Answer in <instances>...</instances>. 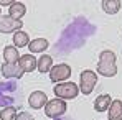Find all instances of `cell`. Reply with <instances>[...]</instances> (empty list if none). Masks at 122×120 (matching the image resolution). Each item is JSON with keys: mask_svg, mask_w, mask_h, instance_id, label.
<instances>
[{"mask_svg": "<svg viewBox=\"0 0 122 120\" xmlns=\"http://www.w3.org/2000/svg\"><path fill=\"white\" fill-rule=\"evenodd\" d=\"M97 72L104 77H114L117 74V66H116V54L109 49L102 51L99 54L97 62Z\"/></svg>", "mask_w": 122, "mask_h": 120, "instance_id": "obj_1", "label": "cell"}, {"mask_svg": "<svg viewBox=\"0 0 122 120\" xmlns=\"http://www.w3.org/2000/svg\"><path fill=\"white\" fill-rule=\"evenodd\" d=\"M18 91L17 82H0V107H10L15 102V94Z\"/></svg>", "mask_w": 122, "mask_h": 120, "instance_id": "obj_2", "label": "cell"}, {"mask_svg": "<svg viewBox=\"0 0 122 120\" xmlns=\"http://www.w3.org/2000/svg\"><path fill=\"white\" fill-rule=\"evenodd\" d=\"M53 92H55L56 99H74L79 94V87L74 82H60L53 87Z\"/></svg>", "mask_w": 122, "mask_h": 120, "instance_id": "obj_3", "label": "cell"}, {"mask_svg": "<svg viewBox=\"0 0 122 120\" xmlns=\"http://www.w3.org/2000/svg\"><path fill=\"white\" fill-rule=\"evenodd\" d=\"M97 84V74L94 71H82L79 76V91L84 96H89Z\"/></svg>", "mask_w": 122, "mask_h": 120, "instance_id": "obj_4", "label": "cell"}, {"mask_svg": "<svg viewBox=\"0 0 122 120\" xmlns=\"http://www.w3.org/2000/svg\"><path fill=\"white\" fill-rule=\"evenodd\" d=\"M66 102L61 99H53V100H48L46 105H45V115L50 117V119H60L64 115L66 112Z\"/></svg>", "mask_w": 122, "mask_h": 120, "instance_id": "obj_5", "label": "cell"}, {"mask_svg": "<svg viewBox=\"0 0 122 120\" xmlns=\"http://www.w3.org/2000/svg\"><path fill=\"white\" fill-rule=\"evenodd\" d=\"M71 77V67L68 64H56L50 69V79L53 82H63Z\"/></svg>", "mask_w": 122, "mask_h": 120, "instance_id": "obj_6", "label": "cell"}, {"mask_svg": "<svg viewBox=\"0 0 122 120\" xmlns=\"http://www.w3.org/2000/svg\"><path fill=\"white\" fill-rule=\"evenodd\" d=\"M21 26V20H15L12 17H0V33H15L20 31Z\"/></svg>", "mask_w": 122, "mask_h": 120, "instance_id": "obj_7", "label": "cell"}, {"mask_svg": "<svg viewBox=\"0 0 122 120\" xmlns=\"http://www.w3.org/2000/svg\"><path fill=\"white\" fill-rule=\"evenodd\" d=\"M2 74L5 79H21V76L25 74L21 71V67L18 64H8V62H3L2 64Z\"/></svg>", "mask_w": 122, "mask_h": 120, "instance_id": "obj_8", "label": "cell"}, {"mask_svg": "<svg viewBox=\"0 0 122 120\" xmlns=\"http://www.w3.org/2000/svg\"><path fill=\"white\" fill-rule=\"evenodd\" d=\"M46 102H48V97H46V94L41 92V91L31 92L30 97H28V104H30L31 109H43V107L46 105Z\"/></svg>", "mask_w": 122, "mask_h": 120, "instance_id": "obj_9", "label": "cell"}, {"mask_svg": "<svg viewBox=\"0 0 122 120\" xmlns=\"http://www.w3.org/2000/svg\"><path fill=\"white\" fill-rule=\"evenodd\" d=\"M17 64L21 67L23 72H31V71L36 69V58L33 54H21L20 58H18Z\"/></svg>", "mask_w": 122, "mask_h": 120, "instance_id": "obj_10", "label": "cell"}, {"mask_svg": "<svg viewBox=\"0 0 122 120\" xmlns=\"http://www.w3.org/2000/svg\"><path fill=\"white\" fill-rule=\"evenodd\" d=\"M48 46H50V43H48V40H45V38H36V40L31 41V43H28L30 54H35V53H43Z\"/></svg>", "mask_w": 122, "mask_h": 120, "instance_id": "obj_11", "label": "cell"}, {"mask_svg": "<svg viewBox=\"0 0 122 120\" xmlns=\"http://www.w3.org/2000/svg\"><path fill=\"white\" fill-rule=\"evenodd\" d=\"M10 10V13H8V17H12V18H15V20H21V17L25 15V12H26V7H25V3H21V2H13L10 7H8Z\"/></svg>", "mask_w": 122, "mask_h": 120, "instance_id": "obj_12", "label": "cell"}, {"mask_svg": "<svg viewBox=\"0 0 122 120\" xmlns=\"http://www.w3.org/2000/svg\"><path fill=\"white\" fill-rule=\"evenodd\" d=\"M109 120H122V102L119 99L112 100L109 105Z\"/></svg>", "mask_w": 122, "mask_h": 120, "instance_id": "obj_13", "label": "cell"}, {"mask_svg": "<svg viewBox=\"0 0 122 120\" xmlns=\"http://www.w3.org/2000/svg\"><path fill=\"white\" fill-rule=\"evenodd\" d=\"M18 49L15 46H5L3 48V59L8 64H17L18 62Z\"/></svg>", "mask_w": 122, "mask_h": 120, "instance_id": "obj_14", "label": "cell"}, {"mask_svg": "<svg viewBox=\"0 0 122 120\" xmlns=\"http://www.w3.org/2000/svg\"><path fill=\"white\" fill-rule=\"evenodd\" d=\"M53 67V58L51 56H48V54H45V56H41L40 59L36 61V69L40 71V72H50V69Z\"/></svg>", "mask_w": 122, "mask_h": 120, "instance_id": "obj_15", "label": "cell"}, {"mask_svg": "<svg viewBox=\"0 0 122 120\" xmlns=\"http://www.w3.org/2000/svg\"><path fill=\"white\" fill-rule=\"evenodd\" d=\"M111 102H112V100H111V96H107V94L97 96V99L94 100V109H96L97 112H104V110L109 109Z\"/></svg>", "mask_w": 122, "mask_h": 120, "instance_id": "obj_16", "label": "cell"}, {"mask_svg": "<svg viewBox=\"0 0 122 120\" xmlns=\"http://www.w3.org/2000/svg\"><path fill=\"white\" fill-rule=\"evenodd\" d=\"M28 43H30V38H28V35L25 33V31H15L13 33V46L15 48H23V46H28Z\"/></svg>", "mask_w": 122, "mask_h": 120, "instance_id": "obj_17", "label": "cell"}, {"mask_svg": "<svg viewBox=\"0 0 122 120\" xmlns=\"http://www.w3.org/2000/svg\"><path fill=\"white\" fill-rule=\"evenodd\" d=\"M119 8H121V2H119V0H104V2H102V10H104L106 13H109V15L117 13Z\"/></svg>", "mask_w": 122, "mask_h": 120, "instance_id": "obj_18", "label": "cell"}, {"mask_svg": "<svg viewBox=\"0 0 122 120\" xmlns=\"http://www.w3.org/2000/svg\"><path fill=\"white\" fill-rule=\"evenodd\" d=\"M15 117H17V109L13 105L3 107L0 110V120H15Z\"/></svg>", "mask_w": 122, "mask_h": 120, "instance_id": "obj_19", "label": "cell"}, {"mask_svg": "<svg viewBox=\"0 0 122 120\" xmlns=\"http://www.w3.org/2000/svg\"><path fill=\"white\" fill-rule=\"evenodd\" d=\"M15 120H35V119H33L28 112H20V114H17Z\"/></svg>", "mask_w": 122, "mask_h": 120, "instance_id": "obj_20", "label": "cell"}, {"mask_svg": "<svg viewBox=\"0 0 122 120\" xmlns=\"http://www.w3.org/2000/svg\"><path fill=\"white\" fill-rule=\"evenodd\" d=\"M13 3V0H0V7H10Z\"/></svg>", "mask_w": 122, "mask_h": 120, "instance_id": "obj_21", "label": "cell"}, {"mask_svg": "<svg viewBox=\"0 0 122 120\" xmlns=\"http://www.w3.org/2000/svg\"><path fill=\"white\" fill-rule=\"evenodd\" d=\"M55 120H71V119H63V117H60V119H55Z\"/></svg>", "mask_w": 122, "mask_h": 120, "instance_id": "obj_22", "label": "cell"}, {"mask_svg": "<svg viewBox=\"0 0 122 120\" xmlns=\"http://www.w3.org/2000/svg\"><path fill=\"white\" fill-rule=\"evenodd\" d=\"M0 17H2V15H0Z\"/></svg>", "mask_w": 122, "mask_h": 120, "instance_id": "obj_23", "label": "cell"}]
</instances>
